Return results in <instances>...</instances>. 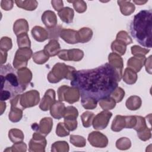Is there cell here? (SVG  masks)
Instances as JSON below:
<instances>
[{"label":"cell","mask_w":152,"mask_h":152,"mask_svg":"<svg viewBox=\"0 0 152 152\" xmlns=\"http://www.w3.org/2000/svg\"><path fill=\"white\" fill-rule=\"evenodd\" d=\"M125 96V91L121 87H117L110 94V97L114 99L116 103L121 102Z\"/></svg>","instance_id":"b9f144b4"},{"label":"cell","mask_w":152,"mask_h":152,"mask_svg":"<svg viewBox=\"0 0 152 152\" xmlns=\"http://www.w3.org/2000/svg\"><path fill=\"white\" fill-rule=\"evenodd\" d=\"M17 72L20 84L27 87L32 78V73L31 71L25 67L19 69Z\"/></svg>","instance_id":"e0dca14e"},{"label":"cell","mask_w":152,"mask_h":152,"mask_svg":"<svg viewBox=\"0 0 152 152\" xmlns=\"http://www.w3.org/2000/svg\"><path fill=\"white\" fill-rule=\"evenodd\" d=\"M151 56L150 55L148 59H146L145 64H144V65L145 66V69H146L147 72H148L150 74H151Z\"/></svg>","instance_id":"6f0895ef"},{"label":"cell","mask_w":152,"mask_h":152,"mask_svg":"<svg viewBox=\"0 0 152 152\" xmlns=\"http://www.w3.org/2000/svg\"><path fill=\"white\" fill-rule=\"evenodd\" d=\"M152 11L143 10L135 14L130 24L132 37L144 47L152 46Z\"/></svg>","instance_id":"7a4b0ae2"},{"label":"cell","mask_w":152,"mask_h":152,"mask_svg":"<svg viewBox=\"0 0 152 152\" xmlns=\"http://www.w3.org/2000/svg\"><path fill=\"white\" fill-rule=\"evenodd\" d=\"M28 30V24L27 20L25 19H18L14 23L13 31L17 36L21 34L27 33Z\"/></svg>","instance_id":"44dd1931"},{"label":"cell","mask_w":152,"mask_h":152,"mask_svg":"<svg viewBox=\"0 0 152 152\" xmlns=\"http://www.w3.org/2000/svg\"><path fill=\"white\" fill-rule=\"evenodd\" d=\"M137 123L134 129L138 132L148 127L145 122V118L140 116H136Z\"/></svg>","instance_id":"f6af8a7d"},{"label":"cell","mask_w":152,"mask_h":152,"mask_svg":"<svg viewBox=\"0 0 152 152\" xmlns=\"http://www.w3.org/2000/svg\"><path fill=\"white\" fill-rule=\"evenodd\" d=\"M99 102L100 106L104 110H109L113 109L116 106V102L110 96L100 100Z\"/></svg>","instance_id":"836d02e7"},{"label":"cell","mask_w":152,"mask_h":152,"mask_svg":"<svg viewBox=\"0 0 152 152\" xmlns=\"http://www.w3.org/2000/svg\"><path fill=\"white\" fill-rule=\"evenodd\" d=\"M78 115V112L77 109L75 107L70 106L66 107L64 118L77 119Z\"/></svg>","instance_id":"ee69618b"},{"label":"cell","mask_w":152,"mask_h":152,"mask_svg":"<svg viewBox=\"0 0 152 152\" xmlns=\"http://www.w3.org/2000/svg\"><path fill=\"white\" fill-rule=\"evenodd\" d=\"M84 56L83 50L78 49H72L66 50V61H80Z\"/></svg>","instance_id":"d4e9b609"},{"label":"cell","mask_w":152,"mask_h":152,"mask_svg":"<svg viewBox=\"0 0 152 152\" xmlns=\"http://www.w3.org/2000/svg\"><path fill=\"white\" fill-rule=\"evenodd\" d=\"M111 49L114 53L119 55H123L126 52V45L124 42L116 39L112 43Z\"/></svg>","instance_id":"4dcf8cb0"},{"label":"cell","mask_w":152,"mask_h":152,"mask_svg":"<svg viewBox=\"0 0 152 152\" xmlns=\"http://www.w3.org/2000/svg\"><path fill=\"white\" fill-rule=\"evenodd\" d=\"M14 2L18 7L27 11H33L38 5L37 1H15Z\"/></svg>","instance_id":"f546056e"},{"label":"cell","mask_w":152,"mask_h":152,"mask_svg":"<svg viewBox=\"0 0 152 152\" xmlns=\"http://www.w3.org/2000/svg\"><path fill=\"white\" fill-rule=\"evenodd\" d=\"M40 101V94L36 90H30L20 96V104L25 109L36 106Z\"/></svg>","instance_id":"52a82bcc"},{"label":"cell","mask_w":152,"mask_h":152,"mask_svg":"<svg viewBox=\"0 0 152 152\" xmlns=\"http://www.w3.org/2000/svg\"><path fill=\"white\" fill-rule=\"evenodd\" d=\"M142 101L140 97L137 96H131L126 101V107L131 110L138 109L141 106Z\"/></svg>","instance_id":"484cf974"},{"label":"cell","mask_w":152,"mask_h":152,"mask_svg":"<svg viewBox=\"0 0 152 152\" xmlns=\"http://www.w3.org/2000/svg\"><path fill=\"white\" fill-rule=\"evenodd\" d=\"M58 95L59 101H65L69 104H72L79 100L80 93L76 87H70L66 85H63L59 87Z\"/></svg>","instance_id":"5b68a950"},{"label":"cell","mask_w":152,"mask_h":152,"mask_svg":"<svg viewBox=\"0 0 152 152\" xmlns=\"http://www.w3.org/2000/svg\"><path fill=\"white\" fill-rule=\"evenodd\" d=\"M42 21L48 28H53L57 24V17L55 13L50 10L45 11L42 15Z\"/></svg>","instance_id":"9a60e30c"},{"label":"cell","mask_w":152,"mask_h":152,"mask_svg":"<svg viewBox=\"0 0 152 152\" xmlns=\"http://www.w3.org/2000/svg\"><path fill=\"white\" fill-rule=\"evenodd\" d=\"M123 76L124 81L127 84L132 85L134 84L137 80V72L130 68H126L125 69Z\"/></svg>","instance_id":"4316f807"},{"label":"cell","mask_w":152,"mask_h":152,"mask_svg":"<svg viewBox=\"0 0 152 152\" xmlns=\"http://www.w3.org/2000/svg\"><path fill=\"white\" fill-rule=\"evenodd\" d=\"M58 14L61 20L66 24L71 23L73 21L74 16V10L69 7L63 8L58 12Z\"/></svg>","instance_id":"7402d4cb"},{"label":"cell","mask_w":152,"mask_h":152,"mask_svg":"<svg viewBox=\"0 0 152 152\" xmlns=\"http://www.w3.org/2000/svg\"><path fill=\"white\" fill-rule=\"evenodd\" d=\"M32 58L33 61L37 64H45L49 59V56L43 50L34 53L33 54Z\"/></svg>","instance_id":"d6a6232c"},{"label":"cell","mask_w":152,"mask_h":152,"mask_svg":"<svg viewBox=\"0 0 152 152\" xmlns=\"http://www.w3.org/2000/svg\"><path fill=\"white\" fill-rule=\"evenodd\" d=\"M51 4L53 8L58 12L61 10L64 7V4L62 1H52Z\"/></svg>","instance_id":"9f6ffc18"},{"label":"cell","mask_w":152,"mask_h":152,"mask_svg":"<svg viewBox=\"0 0 152 152\" xmlns=\"http://www.w3.org/2000/svg\"><path fill=\"white\" fill-rule=\"evenodd\" d=\"M27 150V145L23 141L14 143V144L11 147V148H7L4 151H26Z\"/></svg>","instance_id":"bcb514c9"},{"label":"cell","mask_w":152,"mask_h":152,"mask_svg":"<svg viewBox=\"0 0 152 152\" xmlns=\"http://www.w3.org/2000/svg\"><path fill=\"white\" fill-rule=\"evenodd\" d=\"M1 115H2L4 111L5 110V108H6V103L5 102H4V101H1Z\"/></svg>","instance_id":"94428289"},{"label":"cell","mask_w":152,"mask_h":152,"mask_svg":"<svg viewBox=\"0 0 152 152\" xmlns=\"http://www.w3.org/2000/svg\"><path fill=\"white\" fill-rule=\"evenodd\" d=\"M131 146L130 140L126 137H122L118 139L116 142V147L118 149L125 150L129 149Z\"/></svg>","instance_id":"ab89813d"},{"label":"cell","mask_w":152,"mask_h":152,"mask_svg":"<svg viewBox=\"0 0 152 152\" xmlns=\"http://www.w3.org/2000/svg\"><path fill=\"white\" fill-rule=\"evenodd\" d=\"M24 109L17 107V106H11V110L9 113V119L12 122H19L23 117V110Z\"/></svg>","instance_id":"f1b7e54d"},{"label":"cell","mask_w":152,"mask_h":152,"mask_svg":"<svg viewBox=\"0 0 152 152\" xmlns=\"http://www.w3.org/2000/svg\"><path fill=\"white\" fill-rule=\"evenodd\" d=\"M112 113L108 110H103L94 116L92 125L95 129L101 130L106 128L109 124Z\"/></svg>","instance_id":"9c48e42d"},{"label":"cell","mask_w":152,"mask_h":152,"mask_svg":"<svg viewBox=\"0 0 152 152\" xmlns=\"http://www.w3.org/2000/svg\"><path fill=\"white\" fill-rule=\"evenodd\" d=\"M59 36L67 43L75 44L79 43L78 32L72 29H62L59 33Z\"/></svg>","instance_id":"4fadbf2b"},{"label":"cell","mask_w":152,"mask_h":152,"mask_svg":"<svg viewBox=\"0 0 152 152\" xmlns=\"http://www.w3.org/2000/svg\"><path fill=\"white\" fill-rule=\"evenodd\" d=\"M17 37V45L20 48H30L31 42L29 39L27 33L21 34Z\"/></svg>","instance_id":"d590c367"},{"label":"cell","mask_w":152,"mask_h":152,"mask_svg":"<svg viewBox=\"0 0 152 152\" xmlns=\"http://www.w3.org/2000/svg\"><path fill=\"white\" fill-rule=\"evenodd\" d=\"M46 140L45 136L39 132H35L33 135V138L29 142L30 151H45L46 145Z\"/></svg>","instance_id":"ba28073f"},{"label":"cell","mask_w":152,"mask_h":152,"mask_svg":"<svg viewBox=\"0 0 152 152\" xmlns=\"http://www.w3.org/2000/svg\"><path fill=\"white\" fill-rule=\"evenodd\" d=\"M131 53L132 55L134 56L135 55H146L147 53H148L149 49H145V48H142L139 46L137 45H134L131 47Z\"/></svg>","instance_id":"f907efd6"},{"label":"cell","mask_w":152,"mask_h":152,"mask_svg":"<svg viewBox=\"0 0 152 152\" xmlns=\"http://www.w3.org/2000/svg\"><path fill=\"white\" fill-rule=\"evenodd\" d=\"M88 141L90 144L97 148H104L108 144L107 137L98 131L91 132L88 136Z\"/></svg>","instance_id":"30bf717a"},{"label":"cell","mask_w":152,"mask_h":152,"mask_svg":"<svg viewBox=\"0 0 152 152\" xmlns=\"http://www.w3.org/2000/svg\"><path fill=\"white\" fill-rule=\"evenodd\" d=\"M60 49L61 47L58 42L55 39H52L45 46L43 50L50 57L58 55L60 52Z\"/></svg>","instance_id":"ffe728a7"},{"label":"cell","mask_w":152,"mask_h":152,"mask_svg":"<svg viewBox=\"0 0 152 152\" xmlns=\"http://www.w3.org/2000/svg\"><path fill=\"white\" fill-rule=\"evenodd\" d=\"M8 137H9V139L13 143H15V142L23 141V140H24V136L22 131L18 129L13 128L9 131Z\"/></svg>","instance_id":"1f68e13d"},{"label":"cell","mask_w":152,"mask_h":152,"mask_svg":"<svg viewBox=\"0 0 152 152\" xmlns=\"http://www.w3.org/2000/svg\"><path fill=\"white\" fill-rule=\"evenodd\" d=\"M1 65L4 64L7 61V52L1 50Z\"/></svg>","instance_id":"680465c9"},{"label":"cell","mask_w":152,"mask_h":152,"mask_svg":"<svg viewBox=\"0 0 152 152\" xmlns=\"http://www.w3.org/2000/svg\"><path fill=\"white\" fill-rule=\"evenodd\" d=\"M0 77L1 90L10 91L13 97L22 93L26 88L20 84L17 71L10 64L1 65Z\"/></svg>","instance_id":"3957f363"},{"label":"cell","mask_w":152,"mask_h":152,"mask_svg":"<svg viewBox=\"0 0 152 152\" xmlns=\"http://www.w3.org/2000/svg\"><path fill=\"white\" fill-rule=\"evenodd\" d=\"M77 32L79 42L82 43L88 42L93 36V31L87 27H83L77 31Z\"/></svg>","instance_id":"cb8c5ba5"},{"label":"cell","mask_w":152,"mask_h":152,"mask_svg":"<svg viewBox=\"0 0 152 152\" xmlns=\"http://www.w3.org/2000/svg\"><path fill=\"white\" fill-rule=\"evenodd\" d=\"M125 128H134L137 123L136 116H125Z\"/></svg>","instance_id":"f5cc1de1"},{"label":"cell","mask_w":152,"mask_h":152,"mask_svg":"<svg viewBox=\"0 0 152 152\" xmlns=\"http://www.w3.org/2000/svg\"><path fill=\"white\" fill-rule=\"evenodd\" d=\"M12 40L10 37H3L1 39L0 43V48L1 50L4 51H8L12 48Z\"/></svg>","instance_id":"7dc6e473"},{"label":"cell","mask_w":152,"mask_h":152,"mask_svg":"<svg viewBox=\"0 0 152 152\" xmlns=\"http://www.w3.org/2000/svg\"><path fill=\"white\" fill-rule=\"evenodd\" d=\"M70 131L66 128L64 123L59 122L56 129V134L61 137H64L68 136L69 134Z\"/></svg>","instance_id":"7bdbcfd3"},{"label":"cell","mask_w":152,"mask_h":152,"mask_svg":"<svg viewBox=\"0 0 152 152\" xmlns=\"http://www.w3.org/2000/svg\"><path fill=\"white\" fill-rule=\"evenodd\" d=\"M53 126V121L50 118L46 117L42 119L39 124L38 131L44 136L48 135L51 131Z\"/></svg>","instance_id":"d6986e66"},{"label":"cell","mask_w":152,"mask_h":152,"mask_svg":"<svg viewBox=\"0 0 152 152\" xmlns=\"http://www.w3.org/2000/svg\"><path fill=\"white\" fill-rule=\"evenodd\" d=\"M33 56V52L30 48H20L15 55L13 61V66L15 69H20L26 67L28 61Z\"/></svg>","instance_id":"8992f818"},{"label":"cell","mask_w":152,"mask_h":152,"mask_svg":"<svg viewBox=\"0 0 152 152\" xmlns=\"http://www.w3.org/2000/svg\"><path fill=\"white\" fill-rule=\"evenodd\" d=\"M125 128V116L116 115L112 122L111 129L114 132H119Z\"/></svg>","instance_id":"83f0119b"},{"label":"cell","mask_w":152,"mask_h":152,"mask_svg":"<svg viewBox=\"0 0 152 152\" xmlns=\"http://www.w3.org/2000/svg\"><path fill=\"white\" fill-rule=\"evenodd\" d=\"M55 101V91L53 89H48L41 100L39 107L42 110L47 111Z\"/></svg>","instance_id":"7c38bea8"},{"label":"cell","mask_w":152,"mask_h":152,"mask_svg":"<svg viewBox=\"0 0 152 152\" xmlns=\"http://www.w3.org/2000/svg\"><path fill=\"white\" fill-rule=\"evenodd\" d=\"M14 2V1H1V7L3 10L9 11L12 8Z\"/></svg>","instance_id":"db71d44e"},{"label":"cell","mask_w":152,"mask_h":152,"mask_svg":"<svg viewBox=\"0 0 152 152\" xmlns=\"http://www.w3.org/2000/svg\"><path fill=\"white\" fill-rule=\"evenodd\" d=\"M31 32L33 38L39 42H43L49 37L48 31L40 26H34L32 28Z\"/></svg>","instance_id":"ac0fdd59"},{"label":"cell","mask_w":152,"mask_h":152,"mask_svg":"<svg viewBox=\"0 0 152 152\" xmlns=\"http://www.w3.org/2000/svg\"><path fill=\"white\" fill-rule=\"evenodd\" d=\"M52 151H68L69 145L68 144L64 141H59L54 142L52 145Z\"/></svg>","instance_id":"f35d334b"},{"label":"cell","mask_w":152,"mask_h":152,"mask_svg":"<svg viewBox=\"0 0 152 152\" xmlns=\"http://www.w3.org/2000/svg\"><path fill=\"white\" fill-rule=\"evenodd\" d=\"M69 141L72 145L77 147H84L86 145V140L83 136L71 135Z\"/></svg>","instance_id":"74e56055"},{"label":"cell","mask_w":152,"mask_h":152,"mask_svg":"<svg viewBox=\"0 0 152 152\" xmlns=\"http://www.w3.org/2000/svg\"><path fill=\"white\" fill-rule=\"evenodd\" d=\"M118 82L115 69L105 63L93 69L75 70L70 84L78 89L81 97H91L99 102L109 97Z\"/></svg>","instance_id":"6da1fadb"},{"label":"cell","mask_w":152,"mask_h":152,"mask_svg":"<svg viewBox=\"0 0 152 152\" xmlns=\"http://www.w3.org/2000/svg\"><path fill=\"white\" fill-rule=\"evenodd\" d=\"M66 107L61 101H55L50 107V113L51 116L56 119L64 118Z\"/></svg>","instance_id":"5bb4252c"},{"label":"cell","mask_w":152,"mask_h":152,"mask_svg":"<svg viewBox=\"0 0 152 152\" xmlns=\"http://www.w3.org/2000/svg\"><path fill=\"white\" fill-rule=\"evenodd\" d=\"M31 127L33 131L37 132L39 129V124H37V123H34L31 125Z\"/></svg>","instance_id":"91938a15"},{"label":"cell","mask_w":152,"mask_h":152,"mask_svg":"<svg viewBox=\"0 0 152 152\" xmlns=\"http://www.w3.org/2000/svg\"><path fill=\"white\" fill-rule=\"evenodd\" d=\"M64 124L70 131H72L77 129V119L64 118Z\"/></svg>","instance_id":"816d5d0a"},{"label":"cell","mask_w":152,"mask_h":152,"mask_svg":"<svg viewBox=\"0 0 152 152\" xmlns=\"http://www.w3.org/2000/svg\"><path fill=\"white\" fill-rule=\"evenodd\" d=\"M145 60L146 58L144 55H135L128 59L127 66L136 72H138L144 65Z\"/></svg>","instance_id":"2e32d148"},{"label":"cell","mask_w":152,"mask_h":152,"mask_svg":"<svg viewBox=\"0 0 152 152\" xmlns=\"http://www.w3.org/2000/svg\"><path fill=\"white\" fill-rule=\"evenodd\" d=\"M116 39L124 42L126 45L132 43V40L125 31H120L116 35Z\"/></svg>","instance_id":"c3c4849f"},{"label":"cell","mask_w":152,"mask_h":152,"mask_svg":"<svg viewBox=\"0 0 152 152\" xmlns=\"http://www.w3.org/2000/svg\"><path fill=\"white\" fill-rule=\"evenodd\" d=\"M151 128L147 127L145 129H144L143 130H142L140 132H138L137 135H138V138L142 141H145L148 140L151 138Z\"/></svg>","instance_id":"681fc988"},{"label":"cell","mask_w":152,"mask_h":152,"mask_svg":"<svg viewBox=\"0 0 152 152\" xmlns=\"http://www.w3.org/2000/svg\"><path fill=\"white\" fill-rule=\"evenodd\" d=\"M94 114L90 111H86L81 115L83 125L85 128H88L92 125Z\"/></svg>","instance_id":"e575fe53"},{"label":"cell","mask_w":152,"mask_h":152,"mask_svg":"<svg viewBox=\"0 0 152 152\" xmlns=\"http://www.w3.org/2000/svg\"><path fill=\"white\" fill-rule=\"evenodd\" d=\"M68 2L69 3H72L73 4V7L75 10L78 13H83L86 11L87 5L84 1H68Z\"/></svg>","instance_id":"60d3db41"},{"label":"cell","mask_w":152,"mask_h":152,"mask_svg":"<svg viewBox=\"0 0 152 152\" xmlns=\"http://www.w3.org/2000/svg\"><path fill=\"white\" fill-rule=\"evenodd\" d=\"M109 64L115 69L116 72L119 82L122 77L124 62L122 58L118 54L112 52L109 55Z\"/></svg>","instance_id":"8fae6325"},{"label":"cell","mask_w":152,"mask_h":152,"mask_svg":"<svg viewBox=\"0 0 152 152\" xmlns=\"http://www.w3.org/2000/svg\"><path fill=\"white\" fill-rule=\"evenodd\" d=\"M133 2L134 3H135L136 4L141 5H143V4H145L146 2H148V1H133Z\"/></svg>","instance_id":"6125c7cd"},{"label":"cell","mask_w":152,"mask_h":152,"mask_svg":"<svg viewBox=\"0 0 152 152\" xmlns=\"http://www.w3.org/2000/svg\"><path fill=\"white\" fill-rule=\"evenodd\" d=\"M81 103L86 109H94L97 107V101L91 97H81Z\"/></svg>","instance_id":"8d00e7d4"},{"label":"cell","mask_w":152,"mask_h":152,"mask_svg":"<svg viewBox=\"0 0 152 152\" xmlns=\"http://www.w3.org/2000/svg\"><path fill=\"white\" fill-rule=\"evenodd\" d=\"M117 2L120 7L121 12L123 15H129L134 12L135 7L131 1H118Z\"/></svg>","instance_id":"603a6c76"},{"label":"cell","mask_w":152,"mask_h":152,"mask_svg":"<svg viewBox=\"0 0 152 152\" xmlns=\"http://www.w3.org/2000/svg\"><path fill=\"white\" fill-rule=\"evenodd\" d=\"M11 97H13V96L10 91L5 90H1V101H5Z\"/></svg>","instance_id":"11a10c76"},{"label":"cell","mask_w":152,"mask_h":152,"mask_svg":"<svg viewBox=\"0 0 152 152\" xmlns=\"http://www.w3.org/2000/svg\"><path fill=\"white\" fill-rule=\"evenodd\" d=\"M75 71V68L72 66L66 65L64 63H57L49 72L47 78L51 83H58L64 78L71 81Z\"/></svg>","instance_id":"277c9868"}]
</instances>
